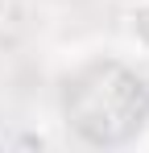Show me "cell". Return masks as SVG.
Instances as JSON below:
<instances>
[{
    "instance_id": "obj_1",
    "label": "cell",
    "mask_w": 149,
    "mask_h": 153,
    "mask_svg": "<svg viewBox=\"0 0 149 153\" xmlns=\"http://www.w3.org/2000/svg\"><path fill=\"white\" fill-rule=\"evenodd\" d=\"M124 33L137 50L149 54V0H137L128 13H124Z\"/></svg>"
}]
</instances>
